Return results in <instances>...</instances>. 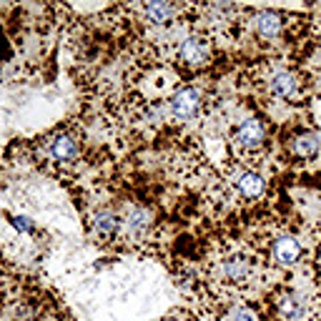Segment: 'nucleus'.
Returning a JSON list of instances; mask_svg holds the SVG:
<instances>
[{
    "instance_id": "f257e3e1",
    "label": "nucleus",
    "mask_w": 321,
    "mask_h": 321,
    "mask_svg": "<svg viewBox=\"0 0 321 321\" xmlns=\"http://www.w3.org/2000/svg\"><path fill=\"white\" fill-rule=\"evenodd\" d=\"M203 106V93L198 88H181L171 101H168V113L173 121H191L201 113Z\"/></svg>"
},
{
    "instance_id": "f03ea898",
    "label": "nucleus",
    "mask_w": 321,
    "mask_h": 321,
    "mask_svg": "<svg viewBox=\"0 0 321 321\" xmlns=\"http://www.w3.org/2000/svg\"><path fill=\"white\" fill-rule=\"evenodd\" d=\"M178 58H181V63L189 65V68H198V65H203L211 58V45L201 35H189L181 43V48H178Z\"/></svg>"
},
{
    "instance_id": "7ed1b4c3",
    "label": "nucleus",
    "mask_w": 321,
    "mask_h": 321,
    "mask_svg": "<svg viewBox=\"0 0 321 321\" xmlns=\"http://www.w3.org/2000/svg\"><path fill=\"white\" fill-rule=\"evenodd\" d=\"M263 141H266V126L258 118H249L246 123H241L234 135V143L241 151H258L263 146Z\"/></svg>"
},
{
    "instance_id": "20e7f679",
    "label": "nucleus",
    "mask_w": 321,
    "mask_h": 321,
    "mask_svg": "<svg viewBox=\"0 0 321 321\" xmlns=\"http://www.w3.org/2000/svg\"><path fill=\"white\" fill-rule=\"evenodd\" d=\"M234 186L239 189V193L244 196V198H258V196H263L266 191V181H263V176L256 173V171H249V168H244V171H239L236 176H234Z\"/></svg>"
},
{
    "instance_id": "39448f33",
    "label": "nucleus",
    "mask_w": 321,
    "mask_h": 321,
    "mask_svg": "<svg viewBox=\"0 0 321 321\" xmlns=\"http://www.w3.org/2000/svg\"><path fill=\"white\" fill-rule=\"evenodd\" d=\"M276 306H279L281 319H286V321H301L304 314H306V301H304V296H299L296 291H284V294L279 296Z\"/></svg>"
},
{
    "instance_id": "423d86ee",
    "label": "nucleus",
    "mask_w": 321,
    "mask_h": 321,
    "mask_svg": "<svg viewBox=\"0 0 321 321\" xmlns=\"http://www.w3.org/2000/svg\"><path fill=\"white\" fill-rule=\"evenodd\" d=\"M301 256V246L294 236L289 234H281L276 241H273V258L281 263V266H294Z\"/></svg>"
},
{
    "instance_id": "0eeeda50",
    "label": "nucleus",
    "mask_w": 321,
    "mask_h": 321,
    "mask_svg": "<svg viewBox=\"0 0 321 321\" xmlns=\"http://www.w3.org/2000/svg\"><path fill=\"white\" fill-rule=\"evenodd\" d=\"M48 153L56 158V161H75L78 158V143H75V138L73 135H68V133H61V135H56L51 143H48Z\"/></svg>"
},
{
    "instance_id": "6e6552de",
    "label": "nucleus",
    "mask_w": 321,
    "mask_h": 321,
    "mask_svg": "<svg viewBox=\"0 0 321 321\" xmlns=\"http://www.w3.org/2000/svg\"><path fill=\"white\" fill-rule=\"evenodd\" d=\"M254 28H256V33L261 38H276L284 28V20L273 10H261V13L254 15Z\"/></svg>"
},
{
    "instance_id": "1a4fd4ad",
    "label": "nucleus",
    "mask_w": 321,
    "mask_h": 321,
    "mask_svg": "<svg viewBox=\"0 0 321 321\" xmlns=\"http://www.w3.org/2000/svg\"><path fill=\"white\" fill-rule=\"evenodd\" d=\"M249 273H251V261H246V258H241V256L226 258L223 266H221V276H223L226 281H231V284L246 281Z\"/></svg>"
},
{
    "instance_id": "9d476101",
    "label": "nucleus",
    "mask_w": 321,
    "mask_h": 321,
    "mask_svg": "<svg viewBox=\"0 0 321 321\" xmlns=\"http://www.w3.org/2000/svg\"><path fill=\"white\" fill-rule=\"evenodd\" d=\"M141 10H143V15H146L148 23H153V25H163V23L173 20V15H176L178 8L171 5V3H146Z\"/></svg>"
},
{
    "instance_id": "9b49d317",
    "label": "nucleus",
    "mask_w": 321,
    "mask_h": 321,
    "mask_svg": "<svg viewBox=\"0 0 321 321\" xmlns=\"http://www.w3.org/2000/svg\"><path fill=\"white\" fill-rule=\"evenodd\" d=\"M268 88H271V93H273L276 98H289V96L296 93V78H294L289 70H279V73L271 75Z\"/></svg>"
},
{
    "instance_id": "f8f14e48",
    "label": "nucleus",
    "mask_w": 321,
    "mask_h": 321,
    "mask_svg": "<svg viewBox=\"0 0 321 321\" xmlns=\"http://www.w3.org/2000/svg\"><path fill=\"white\" fill-rule=\"evenodd\" d=\"M96 231L103 236V239H111V236H116V231L121 228V218H118V213H113L111 208H103L98 216H96Z\"/></svg>"
},
{
    "instance_id": "ddd939ff",
    "label": "nucleus",
    "mask_w": 321,
    "mask_h": 321,
    "mask_svg": "<svg viewBox=\"0 0 321 321\" xmlns=\"http://www.w3.org/2000/svg\"><path fill=\"white\" fill-rule=\"evenodd\" d=\"M126 226H128L135 236L146 234L148 226H151V211L146 206H133L128 211V216H126Z\"/></svg>"
},
{
    "instance_id": "4468645a",
    "label": "nucleus",
    "mask_w": 321,
    "mask_h": 321,
    "mask_svg": "<svg viewBox=\"0 0 321 321\" xmlns=\"http://www.w3.org/2000/svg\"><path fill=\"white\" fill-rule=\"evenodd\" d=\"M319 146H321V141H319V135H314V133H304V135H299L294 141V151L301 158H314L319 153Z\"/></svg>"
},
{
    "instance_id": "2eb2a0df",
    "label": "nucleus",
    "mask_w": 321,
    "mask_h": 321,
    "mask_svg": "<svg viewBox=\"0 0 321 321\" xmlns=\"http://www.w3.org/2000/svg\"><path fill=\"white\" fill-rule=\"evenodd\" d=\"M226 321H258V319H256V314H254L251 309L239 306V309H234V311L226 316Z\"/></svg>"
},
{
    "instance_id": "dca6fc26",
    "label": "nucleus",
    "mask_w": 321,
    "mask_h": 321,
    "mask_svg": "<svg viewBox=\"0 0 321 321\" xmlns=\"http://www.w3.org/2000/svg\"><path fill=\"white\" fill-rule=\"evenodd\" d=\"M13 223H15V228H23V231H30V223H28V218H13Z\"/></svg>"
}]
</instances>
